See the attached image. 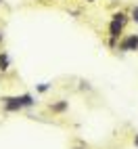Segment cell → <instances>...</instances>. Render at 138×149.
<instances>
[{"label": "cell", "instance_id": "obj_1", "mask_svg": "<svg viewBox=\"0 0 138 149\" xmlns=\"http://www.w3.org/2000/svg\"><path fill=\"white\" fill-rule=\"evenodd\" d=\"M126 15L124 13H117L115 15V19H113V23H111V27H109V34L113 36V38H117L121 34V29H124V23H126V19H124Z\"/></svg>", "mask_w": 138, "mask_h": 149}, {"label": "cell", "instance_id": "obj_2", "mask_svg": "<svg viewBox=\"0 0 138 149\" xmlns=\"http://www.w3.org/2000/svg\"><path fill=\"white\" fill-rule=\"evenodd\" d=\"M138 48V36H130L121 42V51H136Z\"/></svg>", "mask_w": 138, "mask_h": 149}, {"label": "cell", "instance_id": "obj_3", "mask_svg": "<svg viewBox=\"0 0 138 149\" xmlns=\"http://www.w3.org/2000/svg\"><path fill=\"white\" fill-rule=\"evenodd\" d=\"M23 103H21V99L15 97V99H6V109H11V111H15V109H21Z\"/></svg>", "mask_w": 138, "mask_h": 149}, {"label": "cell", "instance_id": "obj_4", "mask_svg": "<svg viewBox=\"0 0 138 149\" xmlns=\"http://www.w3.org/2000/svg\"><path fill=\"white\" fill-rule=\"evenodd\" d=\"M6 65H8V57L6 55H0V67L6 69Z\"/></svg>", "mask_w": 138, "mask_h": 149}, {"label": "cell", "instance_id": "obj_5", "mask_svg": "<svg viewBox=\"0 0 138 149\" xmlns=\"http://www.w3.org/2000/svg\"><path fill=\"white\" fill-rule=\"evenodd\" d=\"M65 107H67V103H57V105H52V111H63Z\"/></svg>", "mask_w": 138, "mask_h": 149}, {"label": "cell", "instance_id": "obj_6", "mask_svg": "<svg viewBox=\"0 0 138 149\" xmlns=\"http://www.w3.org/2000/svg\"><path fill=\"white\" fill-rule=\"evenodd\" d=\"M134 19L138 21V8H134Z\"/></svg>", "mask_w": 138, "mask_h": 149}, {"label": "cell", "instance_id": "obj_7", "mask_svg": "<svg viewBox=\"0 0 138 149\" xmlns=\"http://www.w3.org/2000/svg\"><path fill=\"white\" fill-rule=\"evenodd\" d=\"M134 143H136V147H138V134H136V139H134Z\"/></svg>", "mask_w": 138, "mask_h": 149}, {"label": "cell", "instance_id": "obj_8", "mask_svg": "<svg viewBox=\"0 0 138 149\" xmlns=\"http://www.w3.org/2000/svg\"><path fill=\"white\" fill-rule=\"evenodd\" d=\"M90 2H92V0H90Z\"/></svg>", "mask_w": 138, "mask_h": 149}]
</instances>
